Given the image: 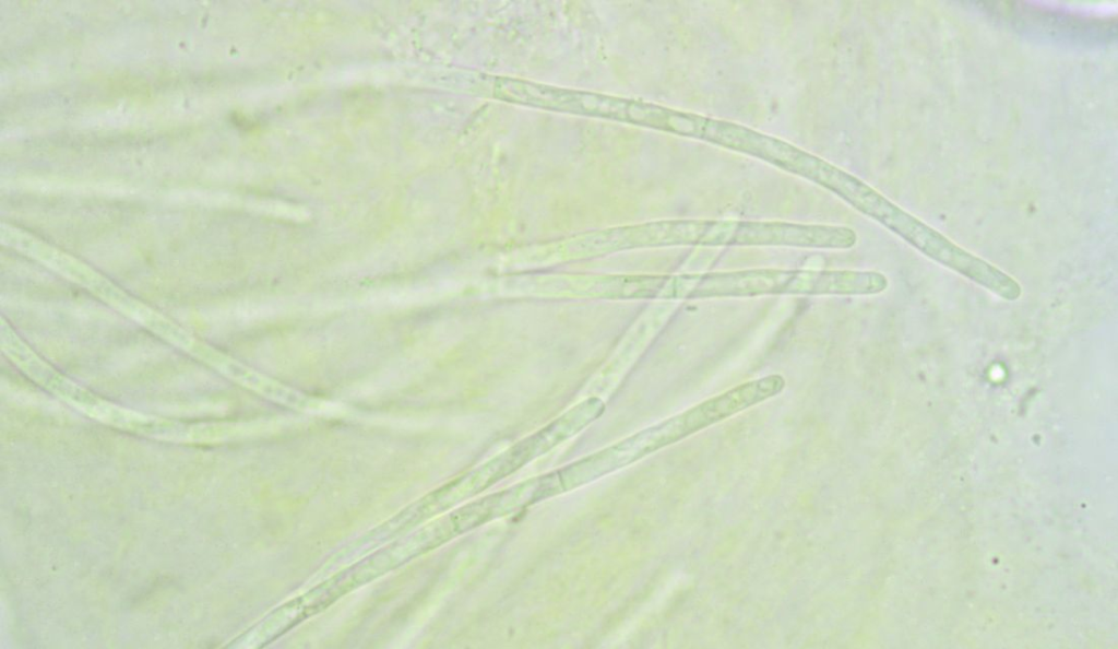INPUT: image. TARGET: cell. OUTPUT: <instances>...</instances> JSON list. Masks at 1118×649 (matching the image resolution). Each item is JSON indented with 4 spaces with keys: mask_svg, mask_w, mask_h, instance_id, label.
Listing matches in <instances>:
<instances>
[{
    "mask_svg": "<svg viewBox=\"0 0 1118 649\" xmlns=\"http://www.w3.org/2000/svg\"><path fill=\"white\" fill-rule=\"evenodd\" d=\"M657 246H785L849 249L856 233L845 226L739 220H678L656 223Z\"/></svg>",
    "mask_w": 1118,
    "mask_h": 649,
    "instance_id": "obj_2",
    "label": "cell"
},
{
    "mask_svg": "<svg viewBox=\"0 0 1118 649\" xmlns=\"http://www.w3.org/2000/svg\"><path fill=\"white\" fill-rule=\"evenodd\" d=\"M875 270L753 268L702 273L646 275V298L710 299L770 295L867 296L888 288Z\"/></svg>",
    "mask_w": 1118,
    "mask_h": 649,
    "instance_id": "obj_1",
    "label": "cell"
}]
</instances>
